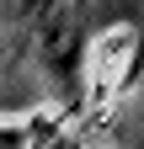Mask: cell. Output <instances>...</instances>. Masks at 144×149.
I'll list each match as a JSON object with an SVG mask.
<instances>
[{
  "mask_svg": "<svg viewBox=\"0 0 144 149\" xmlns=\"http://www.w3.org/2000/svg\"><path fill=\"white\" fill-rule=\"evenodd\" d=\"M134 59H139V32L134 27H112L101 32L91 48H85V96L91 107H112L123 91H128V74H134Z\"/></svg>",
  "mask_w": 144,
  "mask_h": 149,
  "instance_id": "obj_1",
  "label": "cell"
}]
</instances>
